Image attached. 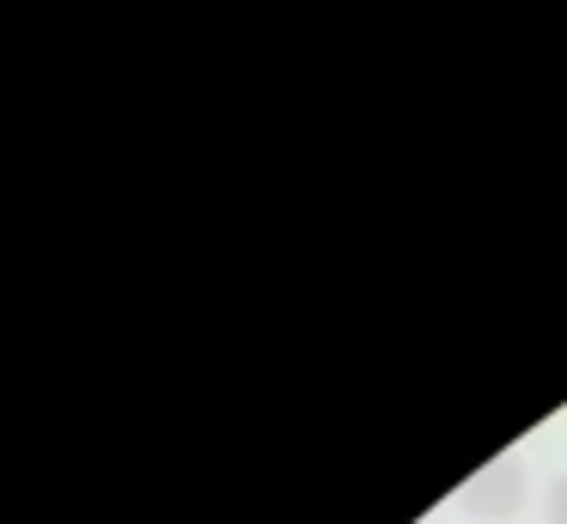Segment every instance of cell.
<instances>
[{
  "label": "cell",
  "instance_id": "cell-2",
  "mask_svg": "<svg viewBox=\"0 0 567 524\" xmlns=\"http://www.w3.org/2000/svg\"><path fill=\"white\" fill-rule=\"evenodd\" d=\"M549 524H567V475H555V487H549Z\"/></svg>",
  "mask_w": 567,
  "mask_h": 524
},
{
  "label": "cell",
  "instance_id": "cell-1",
  "mask_svg": "<svg viewBox=\"0 0 567 524\" xmlns=\"http://www.w3.org/2000/svg\"><path fill=\"white\" fill-rule=\"evenodd\" d=\"M525 500H530V470H525V458H513V451H506V458H488L464 487H457V506H464L476 524L518 518Z\"/></svg>",
  "mask_w": 567,
  "mask_h": 524
}]
</instances>
